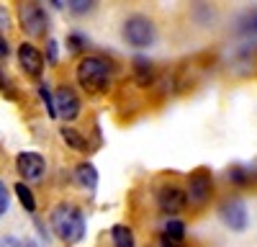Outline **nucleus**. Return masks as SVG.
<instances>
[{
    "instance_id": "obj_6",
    "label": "nucleus",
    "mask_w": 257,
    "mask_h": 247,
    "mask_svg": "<svg viewBox=\"0 0 257 247\" xmlns=\"http://www.w3.org/2000/svg\"><path fill=\"white\" fill-rule=\"evenodd\" d=\"M157 206L165 214H180L188 206V193L178 183H165L157 188Z\"/></svg>"
},
{
    "instance_id": "obj_17",
    "label": "nucleus",
    "mask_w": 257,
    "mask_h": 247,
    "mask_svg": "<svg viewBox=\"0 0 257 247\" xmlns=\"http://www.w3.org/2000/svg\"><path fill=\"white\" fill-rule=\"evenodd\" d=\"M13 191H16V196H18V201H21V206L29 211V214H34L36 211V198H34V193H31V188L21 180V183H16L13 185Z\"/></svg>"
},
{
    "instance_id": "obj_28",
    "label": "nucleus",
    "mask_w": 257,
    "mask_h": 247,
    "mask_svg": "<svg viewBox=\"0 0 257 247\" xmlns=\"http://www.w3.org/2000/svg\"><path fill=\"white\" fill-rule=\"evenodd\" d=\"M254 170H257V165H254Z\"/></svg>"
},
{
    "instance_id": "obj_22",
    "label": "nucleus",
    "mask_w": 257,
    "mask_h": 247,
    "mask_svg": "<svg viewBox=\"0 0 257 247\" xmlns=\"http://www.w3.org/2000/svg\"><path fill=\"white\" fill-rule=\"evenodd\" d=\"M11 209V191L6 188V183L0 180V216Z\"/></svg>"
},
{
    "instance_id": "obj_3",
    "label": "nucleus",
    "mask_w": 257,
    "mask_h": 247,
    "mask_svg": "<svg viewBox=\"0 0 257 247\" xmlns=\"http://www.w3.org/2000/svg\"><path fill=\"white\" fill-rule=\"evenodd\" d=\"M121 36H123V41H126L128 47H134V49H147V47L155 44V39H157V26H155L152 18H147V16L137 13V16H128V18L123 21Z\"/></svg>"
},
{
    "instance_id": "obj_10",
    "label": "nucleus",
    "mask_w": 257,
    "mask_h": 247,
    "mask_svg": "<svg viewBox=\"0 0 257 247\" xmlns=\"http://www.w3.org/2000/svg\"><path fill=\"white\" fill-rule=\"evenodd\" d=\"M18 65L29 77H39L44 72V54L39 52V47H34L31 41H24L18 47Z\"/></svg>"
},
{
    "instance_id": "obj_27",
    "label": "nucleus",
    "mask_w": 257,
    "mask_h": 247,
    "mask_svg": "<svg viewBox=\"0 0 257 247\" xmlns=\"http://www.w3.org/2000/svg\"><path fill=\"white\" fill-rule=\"evenodd\" d=\"M0 88H6V72H3V67H0Z\"/></svg>"
},
{
    "instance_id": "obj_18",
    "label": "nucleus",
    "mask_w": 257,
    "mask_h": 247,
    "mask_svg": "<svg viewBox=\"0 0 257 247\" xmlns=\"http://www.w3.org/2000/svg\"><path fill=\"white\" fill-rule=\"evenodd\" d=\"M162 234L175 239V242H183L185 239V224L180 219H167V224L162 226Z\"/></svg>"
},
{
    "instance_id": "obj_25",
    "label": "nucleus",
    "mask_w": 257,
    "mask_h": 247,
    "mask_svg": "<svg viewBox=\"0 0 257 247\" xmlns=\"http://www.w3.org/2000/svg\"><path fill=\"white\" fill-rule=\"evenodd\" d=\"M160 247H185V242H175V239H170V237H160Z\"/></svg>"
},
{
    "instance_id": "obj_16",
    "label": "nucleus",
    "mask_w": 257,
    "mask_h": 247,
    "mask_svg": "<svg viewBox=\"0 0 257 247\" xmlns=\"http://www.w3.org/2000/svg\"><path fill=\"white\" fill-rule=\"evenodd\" d=\"M111 244H113V247H137L132 226L113 224V226H111Z\"/></svg>"
},
{
    "instance_id": "obj_2",
    "label": "nucleus",
    "mask_w": 257,
    "mask_h": 247,
    "mask_svg": "<svg viewBox=\"0 0 257 247\" xmlns=\"http://www.w3.org/2000/svg\"><path fill=\"white\" fill-rule=\"evenodd\" d=\"M49 224H52V232L67 244H75L85 237V214L75 203H67V201L57 203L52 209Z\"/></svg>"
},
{
    "instance_id": "obj_23",
    "label": "nucleus",
    "mask_w": 257,
    "mask_h": 247,
    "mask_svg": "<svg viewBox=\"0 0 257 247\" xmlns=\"http://www.w3.org/2000/svg\"><path fill=\"white\" fill-rule=\"evenodd\" d=\"M93 6L95 3H90V0H72V3H67V8L72 13H88V11H93Z\"/></svg>"
},
{
    "instance_id": "obj_4",
    "label": "nucleus",
    "mask_w": 257,
    "mask_h": 247,
    "mask_svg": "<svg viewBox=\"0 0 257 247\" xmlns=\"http://www.w3.org/2000/svg\"><path fill=\"white\" fill-rule=\"evenodd\" d=\"M188 203L196 206V209H203V206L211 201V193H213V178H211V170L208 168H196L190 175H188Z\"/></svg>"
},
{
    "instance_id": "obj_8",
    "label": "nucleus",
    "mask_w": 257,
    "mask_h": 247,
    "mask_svg": "<svg viewBox=\"0 0 257 247\" xmlns=\"http://www.w3.org/2000/svg\"><path fill=\"white\" fill-rule=\"evenodd\" d=\"M80 108H82V103H80L77 93L70 85H59L57 93H54V111H57V116L64 118V121H75L80 116Z\"/></svg>"
},
{
    "instance_id": "obj_21",
    "label": "nucleus",
    "mask_w": 257,
    "mask_h": 247,
    "mask_svg": "<svg viewBox=\"0 0 257 247\" xmlns=\"http://www.w3.org/2000/svg\"><path fill=\"white\" fill-rule=\"evenodd\" d=\"M0 247H36L34 239H24V237H3L0 239Z\"/></svg>"
},
{
    "instance_id": "obj_19",
    "label": "nucleus",
    "mask_w": 257,
    "mask_h": 247,
    "mask_svg": "<svg viewBox=\"0 0 257 247\" xmlns=\"http://www.w3.org/2000/svg\"><path fill=\"white\" fill-rule=\"evenodd\" d=\"M67 47H70V52H82L85 47H88V36L80 34V31L67 34Z\"/></svg>"
},
{
    "instance_id": "obj_9",
    "label": "nucleus",
    "mask_w": 257,
    "mask_h": 247,
    "mask_svg": "<svg viewBox=\"0 0 257 247\" xmlns=\"http://www.w3.org/2000/svg\"><path fill=\"white\" fill-rule=\"evenodd\" d=\"M16 170L21 173V178H24L26 183L29 180H41V175H44V170H47V160L39 152H18L16 155Z\"/></svg>"
},
{
    "instance_id": "obj_24",
    "label": "nucleus",
    "mask_w": 257,
    "mask_h": 247,
    "mask_svg": "<svg viewBox=\"0 0 257 247\" xmlns=\"http://www.w3.org/2000/svg\"><path fill=\"white\" fill-rule=\"evenodd\" d=\"M47 57H49V65H57V57H59V44L54 39L47 41Z\"/></svg>"
},
{
    "instance_id": "obj_12",
    "label": "nucleus",
    "mask_w": 257,
    "mask_h": 247,
    "mask_svg": "<svg viewBox=\"0 0 257 247\" xmlns=\"http://www.w3.org/2000/svg\"><path fill=\"white\" fill-rule=\"evenodd\" d=\"M226 178L237 188H247V185H252L257 180V170H254V165H231L226 170Z\"/></svg>"
},
{
    "instance_id": "obj_14",
    "label": "nucleus",
    "mask_w": 257,
    "mask_h": 247,
    "mask_svg": "<svg viewBox=\"0 0 257 247\" xmlns=\"http://www.w3.org/2000/svg\"><path fill=\"white\" fill-rule=\"evenodd\" d=\"M59 137H62L64 144H67L70 150H75V152H88V150H90L88 139H85V137L80 134V129H75V127H62V129H59Z\"/></svg>"
},
{
    "instance_id": "obj_5",
    "label": "nucleus",
    "mask_w": 257,
    "mask_h": 247,
    "mask_svg": "<svg viewBox=\"0 0 257 247\" xmlns=\"http://www.w3.org/2000/svg\"><path fill=\"white\" fill-rule=\"evenodd\" d=\"M18 24L29 36H44L49 31V16L41 3H21L18 6Z\"/></svg>"
},
{
    "instance_id": "obj_20",
    "label": "nucleus",
    "mask_w": 257,
    "mask_h": 247,
    "mask_svg": "<svg viewBox=\"0 0 257 247\" xmlns=\"http://www.w3.org/2000/svg\"><path fill=\"white\" fill-rule=\"evenodd\" d=\"M39 95H41V100H44V106H47V113H49L52 118H57L54 98H52V93H49V85H44V82H41V85H39Z\"/></svg>"
},
{
    "instance_id": "obj_13",
    "label": "nucleus",
    "mask_w": 257,
    "mask_h": 247,
    "mask_svg": "<svg viewBox=\"0 0 257 247\" xmlns=\"http://www.w3.org/2000/svg\"><path fill=\"white\" fill-rule=\"evenodd\" d=\"M75 183L80 185V188H85L88 193H95L98 188V170L93 162H80L75 168Z\"/></svg>"
},
{
    "instance_id": "obj_15",
    "label": "nucleus",
    "mask_w": 257,
    "mask_h": 247,
    "mask_svg": "<svg viewBox=\"0 0 257 247\" xmlns=\"http://www.w3.org/2000/svg\"><path fill=\"white\" fill-rule=\"evenodd\" d=\"M237 31L239 36H257V8H249L244 13H239L237 18Z\"/></svg>"
},
{
    "instance_id": "obj_1",
    "label": "nucleus",
    "mask_w": 257,
    "mask_h": 247,
    "mask_svg": "<svg viewBox=\"0 0 257 247\" xmlns=\"http://www.w3.org/2000/svg\"><path fill=\"white\" fill-rule=\"evenodd\" d=\"M111 75H113V65L100 54L82 57L77 62V70H75L80 88L88 93H105L111 88Z\"/></svg>"
},
{
    "instance_id": "obj_26",
    "label": "nucleus",
    "mask_w": 257,
    "mask_h": 247,
    "mask_svg": "<svg viewBox=\"0 0 257 247\" xmlns=\"http://www.w3.org/2000/svg\"><path fill=\"white\" fill-rule=\"evenodd\" d=\"M11 54V47H8V39L0 34V57H8Z\"/></svg>"
},
{
    "instance_id": "obj_7",
    "label": "nucleus",
    "mask_w": 257,
    "mask_h": 247,
    "mask_svg": "<svg viewBox=\"0 0 257 247\" xmlns=\"http://www.w3.org/2000/svg\"><path fill=\"white\" fill-rule=\"evenodd\" d=\"M219 216H221V221L229 226L231 232H244L247 224H249L247 206H244V201H239V198L224 201V203L219 206Z\"/></svg>"
},
{
    "instance_id": "obj_11",
    "label": "nucleus",
    "mask_w": 257,
    "mask_h": 247,
    "mask_svg": "<svg viewBox=\"0 0 257 247\" xmlns=\"http://www.w3.org/2000/svg\"><path fill=\"white\" fill-rule=\"evenodd\" d=\"M132 77L139 88H152L157 82V67L152 59L147 57H134L132 59Z\"/></svg>"
}]
</instances>
